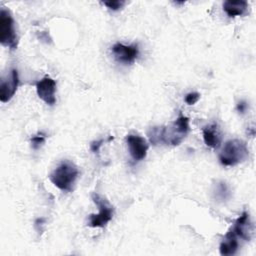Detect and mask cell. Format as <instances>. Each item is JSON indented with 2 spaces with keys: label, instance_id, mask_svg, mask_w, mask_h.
I'll return each instance as SVG.
<instances>
[{
  "label": "cell",
  "instance_id": "6da1fadb",
  "mask_svg": "<svg viewBox=\"0 0 256 256\" xmlns=\"http://www.w3.org/2000/svg\"><path fill=\"white\" fill-rule=\"evenodd\" d=\"M189 129V118L180 113L176 120L169 125L150 128L148 137L153 145L165 143L171 146H178L185 139Z\"/></svg>",
  "mask_w": 256,
  "mask_h": 256
},
{
  "label": "cell",
  "instance_id": "7a4b0ae2",
  "mask_svg": "<svg viewBox=\"0 0 256 256\" xmlns=\"http://www.w3.org/2000/svg\"><path fill=\"white\" fill-rule=\"evenodd\" d=\"M79 171L77 166L71 161L65 160L61 162L49 175L50 181L62 191L70 192L78 177Z\"/></svg>",
  "mask_w": 256,
  "mask_h": 256
},
{
  "label": "cell",
  "instance_id": "3957f363",
  "mask_svg": "<svg viewBox=\"0 0 256 256\" xmlns=\"http://www.w3.org/2000/svg\"><path fill=\"white\" fill-rule=\"evenodd\" d=\"M249 156L247 144L241 139L228 140L219 154V161L224 166H234L244 162Z\"/></svg>",
  "mask_w": 256,
  "mask_h": 256
},
{
  "label": "cell",
  "instance_id": "277c9868",
  "mask_svg": "<svg viewBox=\"0 0 256 256\" xmlns=\"http://www.w3.org/2000/svg\"><path fill=\"white\" fill-rule=\"evenodd\" d=\"M0 43L10 50H15L18 46V36L13 16L4 7L0 11Z\"/></svg>",
  "mask_w": 256,
  "mask_h": 256
},
{
  "label": "cell",
  "instance_id": "5b68a950",
  "mask_svg": "<svg viewBox=\"0 0 256 256\" xmlns=\"http://www.w3.org/2000/svg\"><path fill=\"white\" fill-rule=\"evenodd\" d=\"M92 200L97 205L99 213L89 215L88 225L90 227H105L114 215V207L98 193H92Z\"/></svg>",
  "mask_w": 256,
  "mask_h": 256
},
{
  "label": "cell",
  "instance_id": "8992f818",
  "mask_svg": "<svg viewBox=\"0 0 256 256\" xmlns=\"http://www.w3.org/2000/svg\"><path fill=\"white\" fill-rule=\"evenodd\" d=\"M111 51L118 62L126 65H130L134 63L139 54V49L137 44L124 45L119 42L115 43L111 47Z\"/></svg>",
  "mask_w": 256,
  "mask_h": 256
},
{
  "label": "cell",
  "instance_id": "52a82bcc",
  "mask_svg": "<svg viewBox=\"0 0 256 256\" xmlns=\"http://www.w3.org/2000/svg\"><path fill=\"white\" fill-rule=\"evenodd\" d=\"M19 85V76L17 69H11L9 75H6L1 79L0 84V100L6 103L12 99L15 95Z\"/></svg>",
  "mask_w": 256,
  "mask_h": 256
},
{
  "label": "cell",
  "instance_id": "ba28073f",
  "mask_svg": "<svg viewBox=\"0 0 256 256\" xmlns=\"http://www.w3.org/2000/svg\"><path fill=\"white\" fill-rule=\"evenodd\" d=\"M36 92L46 104L52 106L56 103V82L50 76H45L36 83Z\"/></svg>",
  "mask_w": 256,
  "mask_h": 256
},
{
  "label": "cell",
  "instance_id": "9c48e42d",
  "mask_svg": "<svg viewBox=\"0 0 256 256\" xmlns=\"http://www.w3.org/2000/svg\"><path fill=\"white\" fill-rule=\"evenodd\" d=\"M126 142L128 144L129 152L133 160L140 161L146 157L149 146L143 137L129 134L126 136Z\"/></svg>",
  "mask_w": 256,
  "mask_h": 256
},
{
  "label": "cell",
  "instance_id": "30bf717a",
  "mask_svg": "<svg viewBox=\"0 0 256 256\" xmlns=\"http://www.w3.org/2000/svg\"><path fill=\"white\" fill-rule=\"evenodd\" d=\"M232 229L234 230L236 235L241 239L245 241L250 240L253 229H252V224L250 222L249 214L246 211L242 212V214L236 219L234 225L232 226Z\"/></svg>",
  "mask_w": 256,
  "mask_h": 256
},
{
  "label": "cell",
  "instance_id": "8fae6325",
  "mask_svg": "<svg viewBox=\"0 0 256 256\" xmlns=\"http://www.w3.org/2000/svg\"><path fill=\"white\" fill-rule=\"evenodd\" d=\"M202 134H203V140L204 143L211 148H218L221 144V131L219 126L216 123L209 124L202 129Z\"/></svg>",
  "mask_w": 256,
  "mask_h": 256
},
{
  "label": "cell",
  "instance_id": "7c38bea8",
  "mask_svg": "<svg viewBox=\"0 0 256 256\" xmlns=\"http://www.w3.org/2000/svg\"><path fill=\"white\" fill-rule=\"evenodd\" d=\"M237 238L238 236L236 235L232 227H230L228 232L225 234V237L223 238L222 242L220 243V246H219L220 254L223 256H229V255L235 254L239 247V242Z\"/></svg>",
  "mask_w": 256,
  "mask_h": 256
},
{
  "label": "cell",
  "instance_id": "4fadbf2b",
  "mask_svg": "<svg viewBox=\"0 0 256 256\" xmlns=\"http://www.w3.org/2000/svg\"><path fill=\"white\" fill-rule=\"evenodd\" d=\"M248 9V3L244 0H237L232 1L228 0L223 3V10L229 17L235 16H242L246 13Z\"/></svg>",
  "mask_w": 256,
  "mask_h": 256
},
{
  "label": "cell",
  "instance_id": "5bb4252c",
  "mask_svg": "<svg viewBox=\"0 0 256 256\" xmlns=\"http://www.w3.org/2000/svg\"><path fill=\"white\" fill-rule=\"evenodd\" d=\"M215 199L218 201H226L230 197V190L224 181H218L213 188Z\"/></svg>",
  "mask_w": 256,
  "mask_h": 256
},
{
  "label": "cell",
  "instance_id": "9a60e30c",
  "mask_svg": "<svg viewBox=\"0 0 256 256\" xmlns=\"http://www.w3.org/2000/svg\"><path fill=\"white\" fill-rule=\"evenodd\" d=\"M31 146L33 149H38L45 141V134L44 133H38L37 135H34L31 138Z\"/></svg>",
  "mask_w": 256,
  "mask_h": 256
},
{
  "label": "cell",
  "instance_id": "2e32d148",
  "mask_svg": "<svg viewBox=\"0 0 256 256\" xmlns=\"http://www.w3.org/2000/svg\"><path fill=\"white\" fill-rule=\"evenodd\" d=\"M102 3H103L107 8H109V9H111V10H114V11H117V10L121 9V8L124 6V4H125L124 1H119V0L104 1V2H102Z\"/></svg>",
  "mask_w": 256,
  "mask_h": 256
},
{
  "label": "cell",
  "instance_id": "e0dca14e",
  "mask_svg": "<svg viewBox=\"0 0 256 256\" xmlns=\"http://www.w3.org/2000/svg\"><path fill=\"white\" fill-rule=\"evenodd\" d=\"M200 99V94L197 92H190L185 96V102L188 105H194Z\"/></svg>",
  "mask_w": 256,
  "mask_h": 256
},
{
  "label": "cell",
  "instance_id": "ac0fdd59",
  "mask_svg": "<svg viewBox=\"0 0 256 256\" xmlns=\"http://www.w3.org/2000/svg\"><path fill=\"white\" fill-rule=\"evenodd\" d=\"M102 143H103V140L101 139V140H98V141H94V142H92L91 143V145H90V149H91V151L92 152H94V153H96V152H98L99 151V148L101 147V145H102Z\"/></svg>",
  "mask_w": 256,
  "mask_h": 256
},
{
  "label": "cell",
  "instance_id": "d6986e66",
  "mask_svg": "<svg viewBox=\"0 0 256 256\" xmlns=\"http://www.w3.org/2000/svg\"><path fill=\"white\" fill-rule=\"evenodd\" d=\"M247 107H248V105H247V103H246L245 101H240V102L237 104V111H238L239 113H241V114H244L245 111H246V109H247Z\"/></svg>",
  "mask_w": 256,
  "mask_h": 256
}]
</instances>
